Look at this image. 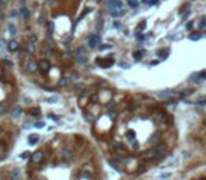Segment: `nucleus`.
<instances>
[{
    "instance_id": "1",
    "label": "nucleus",
    "mask_w": 206,
    "mask_h": 180,
    "mask_svg": "<svg viewBox=\"0 0 206 180\" xmlns=\"http://www.w3.org/2000/svg\"><path fill=\"white\" fill-rule=\"evenodd\" d=\"M165 152H167V146L165 145H159V146H154V148L143 152V158H163Z\"/></svg>"
},
{
    "instance_id": "2",
    "label": "nucleus",
    "mask_w": 206,
    "mask_h": 180,
    "mask_svg": "<svg viewBox=\"0 0 206 180\" xmlns=\"http://www.w3.org/2000/svg\"><path fill=\"white\" fill-rule=\"evenodd\" d=\"M100 41H101V38H100L98 34H91L90 37L87 38V44H88V47L90 48L98 47V45H100Z\"/></svg>"
},
{
    "instance_id": "3",
    "label": "nucleus",
    "mask_w": 206,
    "mask_h": 180,
    "mask_svg": "<svg viewBox=\"0 0 206 180\" xmlns=\"http://www.w3.org/2000/svg\"><path fill=\"white\" fill-rule=\"evenodd\" d=\"M95 64L97 65H100L101 68H110L112 64H114V58H105V59H101V58H98L97 61H95Z\"/></svg>"
},
{
    "instance_id": "4",
    "label": "nucleus",
    "mask_w": 206,
    "mask_h": 180,
    "mask_svg": "<svg viewBox=\"0 0 206 180\" xmlns=\"http://www.w3.org/2000/svg\"><path fill=\"white\" fill-rule=\"evenodd\" d=\"M60 158H62V160L63 162H70L72 159H73V152L70 151V149H67V148H65V149H62V152H60Z\"/></svg>"
},
{
    "instance_id": "5",
    "label": "nucleus",
    "mask_w": 206,
    "mask_h": 180,
    "mask_svg": "<svg viewBox=\"0 0 206 180\" xmlns=\"http://www.w3.org/2000/svg\"><path fill=\"white\" fill-rule=\"evenodd\" d=\"M42 159H44L42 151H37V152H34V154L31 155V162H32L34 165L41 163V162H42Z\"/></svg>"
},
{
    "instance_id": "6",
    "label": "nucleus",
    "mask_w": 206,
    "mask_h": 180,
    "mask_svg": "<svg viewBox=\"0 0 206 180\" xmlns=\"http://www.w3.org/2000/svg\"><path fill=\"white\" fill-rule=\"evenodd\" d=\"M175 96H177V93L174 90H163V91H160L157 94V97L164 100V99H171V97H175Z\"/></svg>"
},
{
    "instance_id": "7",
    "label": "nucleus",
    "mask_w": 206,
    "mask_h": 180,
    "mask_svg": "<svg viewBox=\"0 0 206 180\" xmlns=\"http://www.w3.org/2000/svg\"><path fill=\"white\" fill-rule=\"evenodd\" d=\"M107 6L112 10H118V9H122V1L121 0H108Z\"/></svg>"
},
{
    "instance_id": "8",
    "label": "nucleus",
    "mask_w": 206,
    "mask_h": 180,
    "mask_svg": "<svg viewBox=\"0 0 206 180\" xmlns=\"http://www.w3.org/2000/svg\"><path fill=\"white\" fill-rule=\"evenodd\" d=\"M38 64L35 62V61H28L27 62V70L30 72V73H34V72H37L38 70Z\"/></svg>"
},
{
    "instance_id": "9",
    "label": "nucleus",
    "mask_w": 206,
    "mask_h": 180,
    "mask_svg": "<svg viewBox=\"0 0 206 180\" xmlns=\"http://www.w3.org/2000/svg\"><path fill=\"white\" fill-rule=\"evenodd\" d=\"M10 180H21V172L20 169H11V172L9 173Z\"/></svg>"
},
{
    "instance_id": "10",
    "label": "nucleus",
    "mask_w": 206,
    "mask_h": 180,
    "mask_svg": "<svg viewBox=\"0 0 206 180\" xmlns=\"http://www.w3.org/2000/svg\"><path fill=\"white\" fill-rule=\"evenodd\" d=\"M38 68L41 69L42 72H49V69H51V64H49V61H46V59H42V61L38 64Z\"/></svg>"
},
{
    "instance_id": "11",
    "label": "nucleus",
    "mask_w": 206,
    "mask_h": 180,
    "mask_svg": "<svg viewBox=\"0 0 206 180\" xmlns=\"http://www.w3.org/2000/svg\"><path fill=\"white\" fill-rule=\"evenodd\" d=\"M7 47H9V49H10V51L16 52V51H18V49H20V44L17 42L16 40H11L10 42L7 44Z\"/></svg>"
},
{
    "instance_id": "12",
    "label": "nucleus",
    "mask_w": 206,
    "mask_h": 180,
    "mask_svg": "<svg viewBox=\"0 0 206 180\" xmlns=\"http://www.w3.org/2000/svg\"><path fill=\"white\" fill-rule=\"evenodd\" d=\"M22 114V108L20 106H16L13 110H11V116L14 117V118H17V117H20Z\"/></svg>"
},
{
    "instance_id": "13",
    "label": "nucleus",
    "mask_w": 206,
    "mask_h": 180,
    "mask_svg": "<svg viewBox=\"0 0 206 180\" xmlns=\"http://www.w3.org/2000/svg\"><path fill=\"white\" fill-rule=\"evenodd\" d=\"M20 17H21V18H28V17H30V10H28V9H25V7H22L21 10H20Z\"/></svg>"
},
{
    "instance_id": "14",
    "label": "nucleus",
    "mask_w": 206,
    "mask_h": 180,
    "mask_svg": "<svg viewBox=\"0 0 206 180\" xmlns=\"http://www.w3.org/2000/svg\"><path fill=\"white\" fill-rule=\"evenodd\" d=\"M123 14H125V13H123V10H122V9H118V10H112L111 11V16L112 17H122L123 16Z\"/></svg>"
},
{
    "instance_id": "15",
    "label": "nucleus",
    "mask_w": 206,
    "mask_h": 180,
    "mask_svg": "<svg viewBox=\"0 0 206 180\" xmlns=\"http://www.w3.org/2000/svg\"><path fill=\"white\" fill-rule=\"evenodd\" d=\"M28 142L31 143V145L37 143L38 142V135H37V134H31V135H30V138H28Z\"/></svg>"
},
{
    "instance_id": "16",
    "label": "nucleus",
    "mask_w": 206,
    "mask_h": 180,
    "mask_svg": "<svg viewBox=\"0 0 206 180\" xmlns=\"http://www.w3.org/2000/svg\"><path fill=\"white\" fill-rule=\"evenodd\" d=\"M159 138H160V132H156V134H153V137H152V138H150V139H149V143H150V145H153V143L156 142V141H157Z\"/></svg>"
},
{
    "instance_id": "17",
    "label": "nucleus",
    "mask_w": 206,
    "mask_h": 180,
    "mask_svg": "<svg viewBox=\"0 0 206 180\" xmlns=\"http://www.w3.org/2000/svg\"><path fill=\"white\" fill-rule=\"evenodd\" d=\"M70 83V79L69 78H62V79L59 80V85L60 86H67Z\"/></svg>"
},
{
    "instance_id": "18",
    "label": "nucleus",
    "mask_w": 206,
    "mask_h": 180,
    "mask_svg": "<svg viewBox=\"0 0 206 180\" xmlns=\"http://www.w3.org/2000/svg\"><path fill=\"white\" fill-rule=\"evenodd\" d=\"M34 51H35V44L34 42H30L28 44V47H27V52H34Z\"/></svg>"
},
{
    "instance_id": "19",
    "label": "nucleus",
    "mask_w": 206,
    "mask_h": 180,
    "mask_svg": "<svg viewBox=\"0 0 206 180\" xmlns=\"http://www.w3.org/2000/svg\"><path fill=\"white\" fill-rule=\"evenodd\" d=\"M87 56L86 55H80V56H77V61H79V64H86L87 62Z\"/></svg>"
},
{
    "instance_id": "20",
    "label": "nucleus",
    "mask_w": 206,
    "mask_h": 180,
    "mask_svg": "<svg viewBox=\"0 0 206 180\" xmlns=\"http://www.w3.org/2000/svg\"><path fill=\"white\" fill-rule=\"evenodd\" d=\"M9 31H10V35H16V27L13 26V24H9Z\"/></svg>"
},
{
    "instance_id": "21",
    "label": "nucleus",
    "mask_w": 206,
    "mask_h": 180,
    "mask_svg": "<svg viewBox=\"0 0 206 180\" xmlns=\"http://www.w3.org/2000/svg\"><path fill=\"white\" fill-rule=\"evenodd\" d=\"M192 80H195V82H199V80H201V72H196V73L192 75Z\"/></svg>"
},
{
    "instance_id": "22",
    "label": "nucleus",
    "mask_w": 206,
    "mask_h": 180,
    "mask_svg": "<svg viewBox=\"0 0 206 180\" xmlns=\"http://www.w3.org/2000/svg\"><path fill=\"white\" fill-rule=\"evenodd\" d=\"M53 30H55L53 23H48V31H49V35H52V34H53Z\"/></svg>"
},
{
    "instance_id": "23",
    "label": "nucleus",
    "mask_w": 206,
    "mask_h": 180,
    "mask_svg": "<svg viewBox=\"0 0 206 180\" xmlns=\"http://www.w3.org/2000/svg\"><path fill=\"white\" fill-rule=\"evenodd\" d=\"M128 4L135 9V7H137V0H128Z\"/></svg>"
},
{
    "instance_id": "24",
    "label": "nucleus",
    "mask_w": 206,
    "mask_h": 180,
    "mask_svg": "<svg viewBox=\"0 0 206 180\" xmlns=\"http://www.w3.org/2000/svg\"><path fill=\"white\" fill-rule=\"evenodd\" d=\"M6 113V104L4 103H0V116Z\"/></svg>"
},
{
    "instance_id": "25",
    "label": "nucleus",
    "mask_w": 206,
    "mask_h": 180,
    "mask_svg": "<svg viewBox=\"0 0 206 180\" xmlns=\"http://www.w3.org/2000/svg\"><path fill=\"white\" fill-rule=\"evenodd\" d=\"M201 38V34H198V32H195V35H191L189 40H192V41H196V40H199Z\"/></svg>"
},
{
    "instance_id": "26",
    "label": "nucleus",
    "mask_w": 206,
    "mask_h": 180,
    "mask_svg": "<svg viewBox=\"0 0 206 180\" xmlns=\"http://www.w3.org/2000/svg\"><path fill=\"white\" fill-rule=\"evenodd\" d=\"M128 139H135V131H128Z\"/></svg>"
},
{
    "instance_id": "27",
    "label": "nucleus",
    "mask_w": 206,
    "mask_h": 180,
    "mask_svg": "<svg viewBox=\"0 0 206 180\" xmlns=\"http://www.w3.org/2000/svg\"><path fill=\"white\" fill-rule=\"evenodd\" d=\"M133 56H135L136 61H140V59H142V52H135L133 53Z\"/></svg>"
},
{
    "instance_id": "28",
    "label": "nucleus",
    "mask_w": 206,
    "mask_h": 180,
    "mask_svg": "<svg viewBox=\"0 0 206 180\" xmlns=\"http://www.w3.org/2000/svg\"><path fill=\"white\" fill-rule=\"evenodd\" d=\"M30 114H32V116H38V114H39V108H32L31 111H30Z\"/></svg>"
},
{
    "instance_id": "29",
    "label": "nucleus",
    "mask_w": 206,
    "mask_h": 180,
    "mask_svg": "<svg viewBox=\"0 0 206 180\" xmlns=\"http://www.w3.org/2000/svg\"><path fill=\"white\" fill-rule=\"evenodd\" d=\"M37 40H38L37 35H35V34H32L31 37H30V42H34V44H35V42H37Z\"/></svg>"
},
{
    "instance_id": "30",
    "label": "nucleus",
    "mask_w": 206,
    "mask_h": 180,
    "mask_svg": "<svg viewBox=\"0 0 206 180\" xmlns=\"http://www.w3.org/2000/svg\"><path fill=\"white\" fill-rule=\"evenodd\" d=\"M35 127H37V128H44V127H45V122H44V121L37 122V124H35Z\"/></svg>"
},
{
    "instance_id": "31",
    "label": "nucleus",
    "mask_w": 206,
    "mask_h": 180,
    "mask_svg": "<svg viewBox=\"0 0 206 180\" xmlns=\"http://www.w3.org/2000/svg\"><path fill=\"white\" fill-rule=\"evenodd\" d=\"M30 156H31V154H30V152H24V154H21V158L22 159H28Z\"/></svg>"
},
{
    "instance_id": "32",
    "label": "nucleus",
    "mask_w": 206,
    "mask_h": 180,
    "mask_svg": "<svg viewBox=\"0 0 206 180\" xmlns=\"http://www.w3.org/2000/svg\"><path fill=\"white\" fill-rule=\"evenodd\" d=\"M196 104H199V106H203V104H206V99H201V100L196 101Z\"/></svg>"
},
{
    "instance_id": "33",
    "label": "nucleus",
    "mask_w": 206,
    "mask_h": 180,
    "mask_svg": "<svg viewBox=\"0 0 206 180\" xmlns=\"http://www.w3.org/2000/svg\"><path fill=\"white\" fill-rule=\"evenodd\" d=\"M3 64L9 65V66H13V62H11V61H7V59H4V61H3Z\"/></svg>"
},
{
    "instance_id": "34",
    "label": "nucleus",
    "mask_w": 206,
    "mask_h": 180,
    "mask_svg": "<svg viewBox=\"0 0 206 180\" xmlns=\"http://www.w3.org/2000/svg\"><path fill=\"white\" fill-rule=\"evenodd\" d=\"M108 48H111V45H102V47H100L101 51H105V49H108Z\"/></svg>"
},
{
    "instance_id": "35",
    "label": "nucleus",
    "mask_w": 206,
    "mask_h": 180,
    "mask_svg": "<svg viewBox=\"0 0 206 180\" xmlns=\"http://www.w3.org/2000/svg\"><path fill=\"white\" fill-rule=\"evenodd\" d=\"M203 27H206V20L201 21V24H199V28H203Z\"/></svg>"
},
{
    "instance_id": "36",
    "label": "nucleus",
    "mask_w": 206,
    "mask_h": 180,
    "mask_svg": "<svg viewBox=\"0 0 206 180\" xmlns=\"http://www.w3.org/2000/svg\"><path fill=\"white\" fill-rule=\"evenodd\" d=\"M201 79H206V70L201 72Z\"/></svg>"
},
{
    "instance_id": "37",
    "label": "nucleus",
    "mask_w": 206,
    "mask_h": 180,
    "mask_svg": "<svg viewBox=\"0 0 206 180\" xmlns=\"http://www.w3.org/2000/svg\"><path fill=\"white\" fill-rule=\"evenodd\" d=\"M192 27H194V23H188V24H186V30H191Z\"/></svg>"
},
{
    "instance_id": "38",
    "label": "nucleus",
    "mask_w": 206,
    "mask_h": 180,
    "mask_svg": "<svg viewBox=\"0 0 206 180\" xmlns=\"http://www.w3.org/2000/svg\"><path fill=\"white\" fill-rule=\"evenodd\" d=\"M0 47H1V48L6 47V41H4V40H0Z\"/></svg>"
},
{
    "instance_id": "39",
    "label": "nucleus",
    "mask_w": 206,
    "mask_h": 180,
    "mask_svg": "<svg viewBox=\"0 0 206 180\" xmlns=\"http://www.w3.org/2000/svg\"><path fill=\"white\" fill-rule=\"evenodd\" d=\"M3 154H4V146H3V145H0V156H1Z\"/></svg>"
},
{
    "instance_id": "40",
    "label": "nucleus",
    "mask_w": 206,
    "mask_h": 180,
    "mask_svg": "<svg viewBox=\"0 0 206 180\" xmlns=\"http://www.w3.org/2000/svg\"><path fill=\"white\" fill-rule=\"evenodd\" d=\"M144 27H146V21H143L142 24H140V26H139V30H143V28H144Z\"/></svg>"
},
{
    "instance_id": "41",
    "label": "nucleus",
    "mask_w": 206,
    "mask_h": 180,
    "mask_svg": "<svg viewBox=\"0 0 206 180\" xmlns=\"http://www.w3.org/2000/svg\"><path fill=\"white\" fill-rule=\"evenodd\" d=\"M4 3H6V0H0V10L3 9V6H4Z\"/></svg>"
},
{
    "instance_id": "42",
    "label": "nucleus",
    "mask_w": 206,
    "mask_h": 180,
    "mask_svg": "<svg viewBox=\"0 0 206 180\" xmlns=\"http://www.w3.org/2000/svg\"><path fill=\"white\" fill-rule=\"evenodd\" d=\"M156 3H159V0H152V1L149 3V6H153V4H156Z\"/></svg>"
},
{
    "instance_id": "43",
    "label": "nucleus",
    "mask_w": 206,
    "mask_h": 180,
    "mask_svg": "<svg viewBox=\"0 0 206 180\" xmlns=\"http://www.w3.org/2000/svg\"><path fill=\"white\" fill-rule=\"evenodd\" d=\"M161 177H163V179H167V177H170V173H163Z\"/></svg>"
},
{
    "instance_id": "44",
    "label": "nucleus",
    "mask_w": 206,
    "mask_h": 180,
    "mask_svg": "<svg viewBox=\"0 0 206 180\" xmlns=\"http://www.w3.org/2000/svg\"><path fill=\"white\" fill-rule=\"evenodd\" d=\"M188 16H189V11H186V13L184 14V16H182V18L185 20V18H188Z\"/></svg>"
},
{
    "instance_id": "45",
    "label": "nucleus",
    "mask_w": 206,
    "mask_h": 180,
    "mask_svg": "<svg viewBox=\"0 0 206 180\" xmlns=\"http://www.w3.org/2000/svg\"><path fill=\"white\" fill-rule=\"evenodd\" d=\"M49 118H52V120H58V117H55V116H52V114H51V116H49Z\"/></svg>"
},
{
    "instance_id": "46",
    "label": "nucleus",
    "mask_w": 206,
    "mask_h": 180,
    "mask_svg": "<svg viewBox=\"0 0 206 180\" xmlns=\"http://www.w3.org/2000/svg\"><path fill=\"white\" fill-rule=\"evenodd\" d=\"M1 132H3V130H1V127H0V135H1Z\"/></svg>"
},
{
    "instance_id": "47",
    "label": "nucleus",
    "mask_w": 206,
    "mask_h": 180,
    "mask_svg": "<svg viewBox=\"0 0 206 180\" xmlns=\"http://www.w3.org/2000/svg\"><path fill=\"white\" fill-rule=\"evenodd\" d=\"M55 1H56V0H51V3H55Z\"/></svg>"
},
{
    "instance_id": "48",
    "label": "nucleus",
    "mask_w": 206,
    "mask_h": 180,
    "mask_svg": "<svg viewBox=\"0 0 206 180\" xmlns=\"http://www.w3.org/2000/svg\"><path fill=\"white\" fill-rule=\"evenodd\" d=\"M35 180H44V179H35Z\"/></svg>"
}]
</instances>
